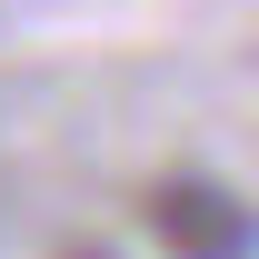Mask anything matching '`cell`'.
Returning a JSON list of instances; mask_svg holds the SVG:
<instances>
[{
    "mask_svg": "<svg viewBox=\"0 0 259 259\" xmlns=\"http://www.w3.org/2000/svg\"><path fill=\"white\" fill-rule=\"evenodd\" d=\"M140 229H150L160 259H249V249H259L249 199H229L220 180H199V169L150 180V190H140Z\"/></svg>",
    "mask_w": 259,
    "mask_h": 259,
    "instance_id": "1",
    "label": "cell"
},
{
    "mask_svg": "<svg viewBox=\"0 0 259 259\" xmlns=\"http://www.w3.org/2000/svg\"><path fill=\"white\" fill-rule=\"evenodd\" d=\"M60 259H110V249H100V239H80V249H60Z\"/></svg>",
    "mask_w": 259,
    "mask_h": 259,
    "instance_id": "2",
    "label": "cell"
}]
</instances>
